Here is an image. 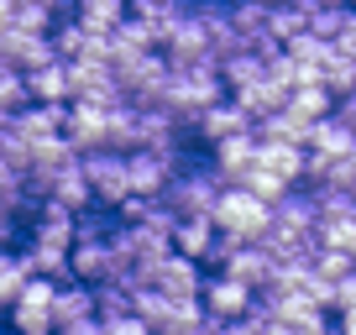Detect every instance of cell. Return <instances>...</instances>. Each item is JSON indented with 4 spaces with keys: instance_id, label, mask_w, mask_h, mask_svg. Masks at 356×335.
<instances>
[{
    "instance_id": "cell-18",
    "label": "cell",
    "mask_w": 356,
    "mask_h": 335,
    "mask_svg": "<svg viewBox=\"0 0 356 335\" xmlns=\"http://www.w3.org/2000/svg\"><path fill=\"white\" fill-rule=\"evenodd\" d=\"M215 74H220L225 95H241V90H252L257 79H262V58L257 53H231L225 63H215Z\"/></svg>"
},
{
    "instance_id": "cell-30",
    "label": "cell",
    "mask_w": 356,
    "mask_h": 335,
    "mask_svg": "<svg viewBox=\"0 0 356 335\" xmlns=\"http://www.w3.org/2000/svg\"><path fill=\"white\" fill-rule=\"evenodd\" d=\"M53 335H100V320H79V325H63Z\"/></svg>"
},
{
    "instance_id": "cell-22",
    "label": "cell",
    "mask_w": 356,
    "mask_h": 335,
    "mask_svg": "<svg viewBox=\"0 0 356 335\" xmlns=\"http://www.w3.org/2000/svg\"><path fill=\"white\" fill-rule=\"evenodd\" d=\"M304 32V6L299 0H283V6H267V37L273 42H289Z\"/></svg>"
},
{
    "instance_id": "cell-36",
    "label": "cell",
    "mask_w": 356,
    "mask_h": 335,
    "mask_svg": "<svg viewBox=\"0 0 356 335\" xmlns=\"http://www.w3.org/2000/svg\"><path fill=\"white\" fill-rule=\"evenodd\" d=\"M262 6H283V0H262Z\"/></svg>"
},
{
    "instance_id": "cell-37",
    "label": "cell",
    "mask_w": 356,
    "mask_h": 335,
    "mask_svg": "<svg viewBox=\"0 0 356 335\" xmlns=\"http://www.w3.org/2000/svg\"><path fill=\"white\" fill-rule=\"evenodd\" d=\"M346 6H351V11H356V0H346Z\"/></svg>"
},
{
    "instance_id": "cell-4",
    "label": "cell",
    "mask_w": 356,
    "mask_h": 335,
    "mask_svg": "<svg viewBox=\"0 0 356 335\" xmlns=\"http://www.w3.org/2000/svg\"><path fill=\"white\" fill-rule=\"evenodd\" d=\"M147 288L152 293H163V299H173V304H189V299H200V283H204V272H200V262H189V257H178V252H168L157 268H147Z\"/></svg>"
},
{
    "instance_id": "cell-25",
    "label": "cell",
    "mask_w": 356,
    "mask_h": 335,
    "mask_svg": "<svg viewBox=\"0 0 356 335\" xmlns=\"http://www.w3.org/2000/svg\"><path fill=\"white\" fill-rule=\"evenodd\" d=\"M22 105H26V79L16 74L11 63H0V111H11V115H16Z\"/></svg>"
},
{
    "instance_id": "cell-39",
    "label": "cell",
    "mask_w": 356,
    "mask_h": 335,
    "mask_svg": "<svg viewBox=\"0 0 356 335\" xmlns=\"http://www.w3.org/2000/svg\"><path fill=\"white\" fill-rule=\"evenodd\" d=\"M11 335H16V330H11Z\"/></svg>"
},
{
    "instance_id": "cell-34",
    "label": "cell",
    "mask_w": 356,
    "mask_h": 335,
    "mask_svg": "<svg viewBox=\"0 0 356 335\" xmlns=\"http://www.w3.org/2000/svg\"><path fill=\"white\" fill-rule=\"evenodd\" d=\"M6 257H11V252H0V268H6Z\"/></svg>"
},
{
    "instance_id": "cell-32",
    "label": "cell",
    "mask_w": 356,
    "mask_h": 335,
    "mask_svg": "<svg viewBox=\"0 0 356 335\" xmlns=\"http://www.w3.org/2000/svg\"><path fill=\"white\" fill-rule=\"evenodd\" d=\"M335 335H356V309H341V320H335Z\"/></svg>"
},
{
    "instance_id": "cell-10",
    "label": "cell",
    "mask_w": 356,
    "mask_h": 335,
    "mask_svg": "<svg viewBox=\"0 0 356 335\" xmlns=\"http://www.w3.org/2000/svg\"><path fill=\"white\" fill-rule=\"evenodd\" d=\"M63 111L68 105H22V111L11 115V136L16 142H53L58 131H63Z\"/></svg>"
},
{
    "instance_id": "cell-12",
    "label": "cell",
    "mask_w": 356,
    "mask_h": 335,
    "mask_svg": "<svg viewBox=\"0 0 356 335\" xmlns=\"http://www.w3.org/2000/svg\"><path fill=\"white\" fill-rule=\"evenodd\" d=\"M47 314H53V330H63V325H79V320H95V288H89V283L63 278V283L53 288V304H47Z\"/></svg>"
},
{
    "instance_id": "cell-14",
    "label": "cell",
    "mask_w": 356,
    "mask_h": 335,
    "mask_svg": "<svg viewBox=\"0 0 356 335\" xmlns=\"http://www.w3.org/2000/svg\"><path fill=\"white\" fill-rule=\"evenodd\" d=\"M257 168H267L273 179H283L289 189H299V179H304V147H293V142H257Z\"/></svg>"
},
{
    "instance_id": "cell-19",
    "label": "cell",
    "mask_w": 356,
    "mask_h": 335,
    "mask_svg": "<svg viewBox=\"0 0 356 335\" xmlns=\"http://www.w3.org/2000/svg\"><path fill=\"white\" fill-rule=\"evenodd\" d=\"M320 84H325V95H330V100L356 95V58H341V53L330 47V58H325V68H320Z\"/></svg>"
},
{
    "instance_id": "cell-17",
    "label": "cell",
    "mask_w": 356,
    "mask_h": 335,
    "mask_svg": "<svg viewBox=\"0 0 356 335\" xmlns=\"http://www.w3.org/2000/svg\"><path fill=\"white\" fill-rule=\"evenodd\" d=\"M304 152H314V157H346V152H356V136L346 131L335 115H325V121L309 126V142H304Z\"/></svg>"
},
{
    "instance_id": "cell-3",
    "label": "cell",
    "mask_w": 356,
    "mask_h": 335,
    "mask_svg": "<svg viewBox=\"0 0 356 335\" xmlns=\"http://www.w3.org/2000/svg\"><path fill=\"white\" fill-rule=\"evenodd\" d=\"M79 173L89 183V199L115 210L126 199V152H111V147H95V152H79Z\"/></svg>"
},
{
    "instance_id": "cell-15",
    "label": "cell",
    "mask_w": 356,
    "mask_h": 335,
    "mask_svg": "<svg viewBox=\"0 0 356 335\" xmlns=\"http://www.w3.org/2000/svg\"><path fill=\"white\" fill-rule=\"evenodd\" d=\"M47 204H58V210H68V215H79V210H89V183H84V173H79V157L74 163L63 168V173H58L53 183H47V194H42Z\"/></svg>"
},
{
    "instance_id": "cell-5",
    "label": "cell",
    "mask_w": 356,
    "mask_h": 335,
    "mask_svg": "<svg viewBox=\"0 0 356 335\" xmlns=\"http://www.w3.org/2000/svg\"><path fill=\"white\" fill-rule=\"evenodd\" d=\"M252 304H257V288L225 278V272H215V278L200 283V309L210 314V320H241V314H252Z\"/></svg>"
},
{
    "instance_id": "cell-7",
    "label": "cell",
    "mask_w": 356,
    "mask_h": 335,
    "mask_svg": "<svg viewBox=\"0 0 356 335\" xmlns=\"http://www.w3.org/2000/svg\"><path fill=\"white\" fill-rule=\"evenodd\" d=\"M63 136L74 152H95V147H105V111L100 105H84V100H74L63 111Z\"/></svg>"
},
{
    "instance_id": "cell-33",
    "label": "cell",
    "mask_w": 356,
    "mask_h": 335,
    "mask_svg": "<svg viewBox=\"0 0 356 335\" xmlns=\"http://www.w3.org/2000/svg\"><path fill=\"white\" fill-rule=\"evenodd\" d=\"M299 6H304V11H341L346 0H299Z\"/></svg>"
},
{
    "instance_id": "cell-23",
    "label": "cell",
    "mask_w": 356,
    "mask_h": 335,
    "mask_svg": "<svg viewBox=\"0 0 356 335\" xmlns=\"http://www.w3.org/2000/svg\"><path fill=\"white\" fill-rule=\"evenodd\" d=\"M351 268H356L351 252H325V246H314V252H309V272H314V278H325V283L346 278Z\"/></svg>"
},
{
    "instance_id": "cell-8",
    "label": "cell",
    "mask_w": 356,
    "mask_h": 335,
    "mask_svg": "<svg viewBox=\"0 0 356 335\" xmlns=\"http://www.w3.org/2000/svg\"><path fill=\"white\" fill-rule=\"evenodd\" d=\"M241 131H252V115H246L236 100H220V105H210V111L194 115V142H204V147L225 142V136H241Z\"/></svg>"
},
{
    "instance_id": "cell-20",
    "label": "cell",
    "mask_w": 356,
    "mask_h": 335,
    "mask_svg": "<svg viewBox=\"0 0 356 335\" xmlns=\"http://www.w3.org/2000/svg\"><path fill=\"white\" fill-rule=\"evenodd\" d=\"M309 199H314V225L351 220L356 215V194L351 189H309Z\"/></svg>"
},
{
    "instance_id": "cell-26",
    "label": "cell",
    "mask_w": 356,
    "mask_h": 335,
    "mask_svg": "<svg viewBox=\"0 0 356 335\" xmlns=\"http://www.w3.org/2000/svg\"><path fill=\"white\" fill-rule=\"evenodd\" d=\"M330 47H335V53H341V58H356V11H351V6H346V11H341V26H335Z\"/></svg>"
},
{
    "instance_id": "cell-16",
    "label": "cell",
    "mask_w": 356,
    "mask_h": 335,
    "mask_svg": "<svg viewBox=\"0 0 356 335\" xmlns=\"http://www.w3.org/2000/svg\"><path fill=\"white\" fill-rule=\"evenodd\" d=\"M74 22L89 37H105L126 22V0H74Z\"/></svg>"
},
{
    "instance_id": "cell-31",
    "label": "cell",
    "mask_w": 356,
    "mask_h": 335,
    "mask_svg": "<svg viewBox=\"0 0 356 335\" xmlns=\"http://www.w3.org/2000/svg\"><path fill=\"white\" fill-rule=\"evenodd\" d=\"M16 241V215H0V252Z\"/></svg>"
},
{
    "instance_id": "cell-11",
    "label": "cell",
    "mask_w": 356,
    "mask_h": 335,
    "mask_svg": "<svg viewBox=\"0 0 356 335\" xmlns=\"http://www.w3.org/2000/svg\"><path fill=\"white\" fill-rule=\"evenodd\" d=\"M257 163V136L252 131H241V136H225V142H215L210 147V168L220 173V183L231 189L236 179H241L246 168Z\"/></svg>"
},
{
    "instance_id": "cell-13",
    "label": "cell",
    "mask_w": 356,
    "mask_h": 335,
    "mask_svg": "<svg viewBox=\"0 0 356 335\" xmlns=\"http://www.w3.org/2000/svg\"><path fill=\"white\" fill-rule=\"evenodd\" d=\"M26 79V105H68L74 100V90H68V63H42V68H32V74H22Z\"/></svg>"
},
{
    "instance_id": "cell-9",
    "label": "cell",
    "mask_w": 356,
    "mask_h": 335,
    "mask_svg": "<svg viewBox=\"0 0 356 335\" xmlns=\"http://www.w3.org/2000/svg\"><path fill=\"white\" fill-rule=\"evenodd\" d=\"M215 225H210V215H178L173 220V231H168V246H173L178 257H189V262H204L210 257V246H215Z\"/></svg>"
},
{
    "instance_id": "cell-6",
    "label": "cell",
    "mask_w": 356,
    "mask_h": 335,
    "mask_svg": "<svg viewBox=\"0 0 356 335\" xmlns=\"http://www.w3.org/2000/svg\"><path fill=\"white\" fill-rule=\"evenodd\" d=\"M178 163H184V157H163V152L136 147V152H126V189L142 194V199H157V194H163V183L173 179Z\"/></svg>"
},
{
    "instance_id": "cell-2",
    "label": "cell",
    "mask_w": 356,
    "mask_h": 335,
    "mask_svg": "<svg viewBox=\"0 0 356 335\" xmlns=\"http://www.w3.org/2000/svg\"><path fill=\"white\" fill-rule=\"evenodd\" d=\"M210 225L220 236H231V241H262L267 231V204L252 199L246 189H220L210 204Z\"/></svg>"
},
{
    "instance_id": "cell-24",
    "label": "cell",
    "mask_w": 356,
    "mask_h": 335,
    "mask_svg": "<svg viewBox=\"0 0 356 335\" xmlns=\"http://www.w3.org/2000/svg\"><path fill=\"white\" fill-rule=\"evenodd\" d=\"M11 330L16 335H53V314L32 304H11Z\"/></svg>"
},
{
    "instance_id": "cell-40",
    "label": "cell",
    "mask_w": 356,
    "mask_h": 335,
    "mask_svg": "<svg viewBox=\"0 0 356 335\" xmlns=\"http://www.w3.org/2000/svg\"><path fill=\"white\" fill-rule=\"evenodd\" d=\"M330 335H335V330H330Z\"/></svg>"
},
{
    "instance_id": "cell-38",
    "label": "cell",
    "mask_w": 356,
    "mask_h": 335,
    "mask_svg": "<svg viewBox=\"0 0 356 335\" xmlns=\"http://www.w3.org/2000/svg\"><path fill=\"white\" fill-rule=\"evenodd\" d=\"M225 6H236V0H225Z\"/></svg>"
},
{
    "instance_id": "cell-27",
    "label": "cell",
    "mask_w": 356,
    "mask_h": 335,
    "mask_svg": "<svg viewBox=\"0 0 356 335\" xmlns=\"http://www.w3.org/2000/svg\"><path fill=\"white\" fill-rule=\"evenodd\" d=\"M330 309H335V314H341V309H356V268L346 272V278L330 283Z\"/></svg>"
},
{
    "instance_id": "cell-35",
    "label": "cell",
    "mask_w": 356,
    "mask_h": 335,
    "mask_svg": "<svg viewBox=\"0 0 356 335\" xmlns=\"http://www.w3.org/2000/svg\"><path fill=\"white\" fill-rule=\"evenodd\" d=\"M184 6H204V0H184Z\"/></svg>"
},
{
    "instance_id": "cell-21",
    "label": "cell",
    "mask_w": 356,
    "mask_h": 335,
    "mask_svg": "<svg viewBox=\"0 0 356 335\" xmlns=\"http://www.w3.org/2000/svg\"><path fill=\"white\" fill-rule=\"evenodd\" d=\"M289 111L304 115V121H325V115L335 111V100L325 95V84H299V90L289 95Z\"/></svg>"
},
{
    "instance_id": "cell-28",
    "label": "cell",
    "mask_w": 356,
    "mask_h": 335,
    "mask_svg": "<svg viewBox=\"0 0 356 335\" xmlns=\"http://www.w3.org/2000/svg\"><path fill=\"white\" fill-rule=\"evenodd\" d=\"M100 335H152V330H147L136 314H121V320H105V325H100Z\"/></svg>"
},
{
    "instance_id": "cell-29",
    "label": "cell",
    "mask_w": 356,
    "mask_h": 335,
    "mask_svg": "<svg viewBox=\"0 0 356 335\" xmlns=\"http://www.w3.org/2000/svg\"><path fill=\"white\" fill-rule=\"evenodd\" d=\"M330 115H335V121H341L346 131L356 136V95H346V100H335V111H330Z\"/></svg>"
},
{
    "instance_id": "cell-1",
    "label": "cell",
    "mask_w": 356,
    "mask_h": 335,
    "mask_svg": "<svg viewBox=\"0 0 356 335\" xmlns=\"http://www.w3.org/2000/svg\"><path fill=\"white\" fill-rule=\"evenodd\" d=\"M225 183H220V173L210 168V157L204 163H194V152L184 157V163L173 168V179L163 183V194H157V204H163L168 215H210V204H215V194H220Z\"/></svg>"
}]
</instances>
